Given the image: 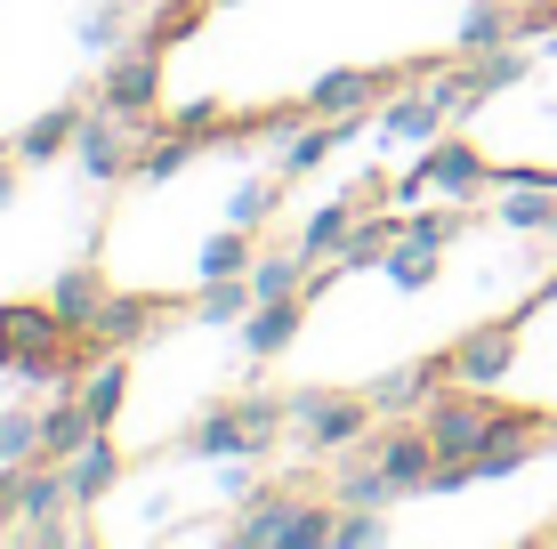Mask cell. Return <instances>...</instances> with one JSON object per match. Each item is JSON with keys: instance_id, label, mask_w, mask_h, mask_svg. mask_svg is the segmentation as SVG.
Masks as SVG:
<instances>
[{"instance_id": "cell-35", "label": "cell", "mask_w": 557, "mask_h": 549, "mask_svg": "<svg viewBox=\"0 0 557 549\" xmlns=\"http://www.w3.org/2000/svg\"><path fill=\"white\" fill-rule=\"evenodd\" d=\"M219 494L235 501V509L259 494V469H251V452H243V461H219Z\"/></svg>"}, {"instance_id": "cell-28", "label": "cell", "mask_w": 557, "mask_h": 549, "mask_svg": "<svg viewBox=\"0 0 557 549\" xmlns=\"http://www.w3.org/2000/svg\"><path fill=\"white\" fill-rule=\"evenodd\" d=\"M469 73H476V98H493V89H517V82L533 73V49H525V41H502V49L469 57Z\"/></svg>"}, {"instance_id": "cell-22", "label": "cell", "mask_w": 557, "mask_h": 549, "mask_svg": "<svg viewBox=\"0 0 557 549\" xmlns=\"http://www.w3.org/2000/svg\"><path fill=\"white\" fill-rule=\"evenodd\" d=\"M259 308V291H251V275H219V283H202L195 291V324H235L243 332V315Z\"/></svg>"}, {"instance_id": "cell-8", "label": "cell", "mask_w": 557, "mask_h": 549, "mask_svg": "<svg viewBox=\"0 0 557 549\" xmlns=\"http://www.w3.org/2000/svg\"><path fill=\"white\" fill-rule=\"evenodd\" d=\"M453 380H469V388H493V380H509V364H517V324H476L469 339H453Z\"/></svg>"}, {"instance_id": "cell-3", "label": "cell", "mask_w": 557, "mask_h": 549, "mask_svg": "<svg viewBox=\"0 0 557 549\" xmlns=\"http://www.w3.org/2000/svg\"><path fill=\"white\" fill-rule=\"evenodd\" d=\"M73 162H82V178H98V186L129 178V170H138L129 122H122V113H106V105H89V113H82V138H73Z\"/></svg>"}, {"instance_id": "cell-6", "label": "cell", "mask_w": 557, "mask_h": 549, "mask_svg": "<svg viewBox=\"0 0 557 549\" xmlns=\"http://www.w3.org/2000/svg\"><path fill=\"white\" fill-rule=\"evenodd\" d=\"M445 122H453V113H445V98H436V89H420V82H405L388 105L372 113V129H380V138L412 146V154H420V146H436V138H445Z\"/></svg>"}, {"instance_id": "cell-13", "label": "cell", "mask_w": 557, "mask_h": 549, "mask_svg": "<svg viewBox=\"0 0 557 549\" xmlns=\"http://www.w3.org/2000/svg\"><path fill=\"white\" fill-rule=\"evenodd\" d=\"M332 501H339V509H388V501H396V477H388V469H380V452H372V445L339 452Z\"/></svg>"}, {"instance_id": "cell-25", "label": "cell", "mask_w": 557, "mask_h": 549, "mask_svg": "<svg viewBox=\"0 0 557 549\" xmlns=\"http://www.w3.org/2000/svg\"><path fill=\"white\" fill-rule=\"evenodd\" d=\"M251 259H259V251H251V226H235V219H226L219 235L202 242L195 275H202V283H219V275H251Z\"/></svg>"}, {"instance_id": "cell-9", "label": "cell", "mask_w": 557, "mask_h": 549, "mask_svg": "<svg viewBox=\"0 0 557 549\" xmlns=\"http://www.w3.org/2000/svg\"><path fill=\"white\" fill-rule=\"evenodd\" d=\"M405 82V73H363V65H332L307 89V113H380V98Z\"/></svg>"}, {"instance_id": "cell-31", "label": "cell", "mask_w": 557, "mask_h": 549, "mask_svg": "<svg viewBox=\"0 0 557 549\" xmlns=\"http://www.w3.org/2000/svg\"><path fill=\"white\" fill-rule=\"evenodd\" d=\"M0 461H41V404L0 412Z\"/></svg>"}, {"instance_id": "cell-23", "label": "cell", "mask_w": 557, "mask_h": 549, "mask_svg": "<svg viewBox=\"0 0 557 549\" xmlns=\"http://www.w3.org/2000/svg\"><path fill=\"white\" fill-rule=\"evenodd\" d=\"M195 146H202V138H186V129H178V122H162V129H153V138L138 146V178H146V186H162V178H178V170H186V162H195Z\"/></svg>"}, {"instance_id": "cell-1", "label": "cell", "mask_w": 557, "mask_h": 549, "mask_svg": "<svg viewBox=\"0 0 557 549\" xmlns=\"http://www.w3.org/2000/svg\"><path fill=\"white\" fill-rule=\"evenodd\" d=\"M98 105L122 113L129 129H153V113H162V49L153 41H122L98 65Z\"/></svg>"}, {"instance_id": "cell-20", "label": "cell", "mask_w": 557, "mask_h": 549, "mask_svg": "<svg viewBox=\"0 0 557 549\" xmlns=\"http://www.w3.org/2000/svg\"><path fill=\"white\" fill-rule=\"evenodd\" d=\"M380 275H388L396 291H429V283L445 275V242H412V235H396V251L380 259Z\"/></svg>"}, {"instance_id": "cell-38", "label": "cell", "mask_w": 557, "mask_h": 549, "mask_svg": "<svg viewBox=\"0 0 557 549\" xmlns=\"http://www.w3.org/2000/svg\"><path fill=\"white\" fill-rule=\"evenodd\" d=\"M9 154H16V146H0V162H9Z\"/></svg>"}, {"instance_id": "cell-2", "label": "cell", "mask_w": 557, "mask_h": 549, "mask_svg": "<svg viewBox=\"0 0 557 549\" xmlns=\"http://www.w3.org/2000/svg\"><path fill=\"white\" fill-rule=\"evenodd\" d=\"M372 396H332V388H299L292 396V428L307 437V452H356L372 445Z\"/></svg>"}, {"instance_id": "cell-36", "label": "cell", "mask_w": 557, "mask_h": 549, "mask_svg": "<svg viewBox=\"0 0 557 549\" xmlns=\"http://www.w3.org/2000/svg\"><path fill=\"white\" fill-rule=\"evenodd\" d=\"M9 162H16V154H9ZM9 162H0V211L16 202V170H9Z\"/></svg>"}, {"instance_id": "cell-24", "label": "cell", "mask_w": 557, "mask_h": 549, "mask_svg": "<svg viewBox=\"0 0 557 549\" xmlns=\"http://www.w3.org/2000/svg\"><path fill=\"white\" fill-rule=\"evenodd\" d=\"M73 396L89 404V421H98V428H113V421H122V404H129V364H122V355H106Z\"/></svg>"}, {"instance_id": "cell-21", "label": "cell", "mask_w": 557, "mask_h": 549, "mask_svg": "<svg viewBox=\"0 0 557 549\" xmlns=\"http://www.w3.org/2000/svg\"><path fill=\"white\" fill-rule=\"evenodd\" d=\"M146 324H153L146 299H106L98 324L82 332V348H89V355H98V348H129V339H146Z\"/></svg>"}, {"instance_id": "cell-19", "label": "cell", "mask_w": 557, "mask_h": 549, "mask_svg": "<svg viewBox=\"0 0 557 549\" xmlns=\"http://www.w3.org/2000/svg\"><path fill=\"white\" fill-rule=\"evenodd\" d=\"M307 283H315V259H307L299 242H292V251H259L251 259V291L259 299H292V291H307Z\"/></svg>"}, {"instance_id": "cell-26", "label": "cell", "mask_w": 557, "mask_h": 549, "mask_svg": "<svg viewBox=\"0 0 557 549\" xmlns=\"http://www.w3.org/2000/svg\"><path fill=\"white\" fill-rule=\"evenodd\" d=\"M348 235H356V202L339 195V202H323V211L299 226V251L307 259H339V242H348Z\"/></svg>"}, {"instance_id": "cell-34", "label": "cell", "mask_w": 557, "mask_h": 549, "mask_svg": "<svg viewBox=\"0 0 557 549\" xmlns=\"http://www.w3.org/2000/svg\"><path fill=\"white\" fill-rule=\"evenodd\" d=\"M372 541H388V517H380V509H339L332 549H372Z\"/></svg>"}, {"instance_id": "cell-17", "label": "cell", "mask_w": 557, "mask_h": 549, "mask_svg": "<svg viewBox=\"0 0 557 549\" xmlns=\"http://www.w3.org/2000/svg\"><path fill=\"white\" fill-rule=\"evenodd\" d=\"M106 299H113V283H106L98 267H65V275H57V291H49V308L65 315L73 332H89V324H98V308H106Z\"/></svg>"}, {"instance_id": "cell-18", "label": "cell", "mask_w": 557, "mask_h": 549, "mask_svg": "<svg viewBox=\"0 0 557 549\" xmlns=\"http://www.w3.org/2000/svg\"><path fill=\"white\" fill-rule=\"evenodd\" d=\"M502 41H517V9L509 0H469V9H460V57H485Z\"/></svg>"}, {"instance_id": "cell-27", "label": "cell", "mask_w": 557, "mask_h": 549, "mask_svg": "<svg viewBox=\"0 0 557 549\" xmlns=\"http://www.w3.org/2000/svg\"><path fill=\"white\" fill-rule=\"evenodd\" d=\"M73 41H82L89 57H113V49L129 41V9H122V0H98V9H82V16H73Z\"/></svg>"}, {"instance_id": "cell-33", "label": "cell", "mask_w": 557, "mask_h": 549, "mask_svg": "<svg viewBox=\"0 0 557 549\" xmlns=\"http://www.w3.org/2000/svg\"><path fill=\"white\" fill-rule=\"evenodd\" d=\"M275 202H283V186H267V178H243L235 195H226V219H235V226H259L267 211H275Z\"/></svg>"}, {"instance_id": "cell-37", "label": "cell", "mask_w": 557, "mask_h": 549, "mask_svg": "<svg viewBox=\"0 0 557 549\" xmlns=\"http://www.w3.org/2000/svg\"><path fill=\"white\" fill-rule=\"evenodd\" d=\"M9 525H16V509H9V494H0V541H9Z\"/></svg>"}, {"instance_id": "cell-32", "label": "cell", "mask_w": 557, "mask_h": 549, "mask_svg": "<svg viewBox=\"0 0 557 549\" xmlns=\"http://www.w3.org/2000/svg\"><path fill=\"white\" fill-rule=\"evenodd\" d=\"M195 25H202V0H170V9H153L146 41H153V49H178V41H186Z\"/></svg>"}, {"instance_id": "cell-29", "label": "cell", "mask_w": 557, "mask_h": 549, "mask_svg": "<svg viewBox=\"0 0 557 549\" xmlns=\"http://www.w3.org/2000/svg\"><path fill=\"white\" fill-rule=\"evenodd\" d=\"M323 154H339V129L332 122H292V129H283V170H292V178H307Z\"/></svg>"}, {"instance_id": "cell-16", "label": "cell", "mask_w": 557, "mask_h": 549, "mask_svg": "<svg viewBox=\"0 0 557 549\" xmlns=\"http://www.w3.org/2000/svg\"><path fill=\"white\" fill-rule=\"evenodd\" d=\"M89 437H98V421H89L82 396H49L41 404V461H73Z\"/></svg>"}, {"instance_id": "cell-15", "label": "cell", "mask_w": 557, "mask_h": 549, "mask_svg": "<svg viewBox=\"0 0 557 549\" xmlns=\"http://www.w3.org/2000/svg\"><path fill=\"white\" fill-rule=\"evenodd\" d=\"M82 113H89V105H49L41 122H25V129L9 138V146H16V162H33V170H41V162H57L73 138H82Z\"/></svg>"}, {"instance_id": "cell-10", "label": "cell", "mask_w": 557, "mask_h": 549, "mask_svg": "<svg viewBox=\"0 0 557 549\" xmlns=\"http://www.w3.org/2000/svg\"><path fill=\"white\" fill-rule=\"evenodd\" d=\"M122 469H129V452L113 445V428H98V437H89L82 452H73L65 461V485H73V509H98L113 485H122Z\"/></svg>"}, {"instance_id": "cell-7", "label": "cell", "mask_w": 557, "mask_h": 549, "mask_svg": "<svg viewBox=\"0 0 557 549\" xmlns=\"http://www.w3.org/2000/svg\"><path fill=\"white\" fill-rule=\"evenodd\" d=\"M453 380V355H429V364H405V372H388V380H372L363 396H372V412H388V421H412V412H429L436 396H445Z\"/></svg>"}, {"instance_id": "cell-30", "label": "cell", "mask_w": 557, "mask_h": 549, "mask_svg": "<svg viewBox=\"0 0 557 549\" xmlns=\"http://www.w3.org/2000/svg\"><path fill=\"white\" fill-rule=\"evenodd\" d=\"M557 219V186H509L502 195V226H517V235H549Z\"/></svg>"}, {"instance_id": "cell-11", "label": "cell", "mask_w": 557, "mask_h": 549, "mask_svg": "<svg viewBox=\"0 0 557 549\" xmlns=\"http://www.w3.org/2000/svg\"><path fill=\"white\" fill-rule=\"evenodd\" d=\"M299 332H307V291H292V299H259V308L243 315V355H251V364H267V355H283Z\"/></svg>"}, {"instance_id": "cell-4", "label": "cell", "mask_w": 557, "mask_h": 549, "mask_svg": "<svg viewBox=\"0 0 557 549\" xmlns=\"http://www.w3.org/2000/svg\"><path fill=\"white\" fill-rule=\"evenodd\" d=\"M0 339H9L16 372H25V364H41V355H65L73 324L49 308V299H9V308H0Z\"/></svg>"}, {"instance_id": "cell-14", "label": "cell", "mask_w": 557, "mask_h": 549, "mask_svg": "<svg viewBox=\"0 0 557 549\" xmlns=\"http://www.w3.org/2000/svg\"><path fill=\"white\" fill-rule=\"evenodd\" d=\"M186 452H195V461H243V452H251V461H259V445H251V421H243V404L202 412V421L186 428Z\"/></svg>"}, {"instance_id": "cell-5", "label": "cell", "mask_w": 557, "mask_h": 549, "mask_svg": "<svg viewBox=\"0 0 557 549\" xmlns=\"http://www.w3.org/2000/svg\"><path fill=\"white\" fill-rule=\"evenodd\" d=\"M372 452H380V469L396 477V494H429V477H436V437L420 421H396V428H372Z\"/></svg>"}, {"instance_id": "cell-12", "label": "cell", "mask_w": 557, "mask_h": 549, "mask_svg": "<svg viewBox=\"0 0 557 549\" xmlns=\"http://www.w3.org/2000/svg\"><path fill=\"white\" fill-rule=\"evenodd\" d=\"M292 525H299V494H251L243 517L226 525V541H235V549H283Z\"/></svg>"}]
</instances>
